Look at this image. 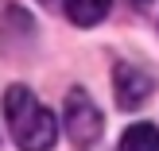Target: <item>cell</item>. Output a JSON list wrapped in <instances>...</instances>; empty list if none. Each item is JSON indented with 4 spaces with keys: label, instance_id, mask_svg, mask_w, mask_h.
<instances>
[{
    "label": "cell",
    "instance_id": "cell-3",
    "mask_svg": "<svg viewBox=\"0 0 159 151\" xmlns=\"http://www.w3.org/2000/svg\"><path fill=\"white\" fill-rule=\"evenodd\" d=\"M113 89H116V105H120L124 113H132L136 105H144V101L152 97L155 82L148 78L144 66H136V62H116L113 66Z\"/></svg>",
    "mask_w": 159,
    "mask_h": 151
},
{
    "label": "cell",
    "instance_id": "cell-6",
    "mask_svg": "<svg viewBox=\"0 0 159 151\" xmlns=\"http://www.w3.org/2000/svg\"><path fill=\"white\" fill-rule=\"evenodd\" d=\"M128 4H132V8H148L152 0H128Z\"/></svg>",
    "mask_w": 159,
    "mask_h": 151
},
{
    "label": "cell",
    "instance_id": "cell-7",
    "mask_svg": "<svg viewBox=\"0 0 159 151\" xmlns=\"http://www.w3.org/2000/svg\"><path fill=\"white\" fill-rule=\"evenodd\" d=\"M43 4H51V0H43Z\"/></svg>",
    "mask_w": 159,
    "mask_h": 151
},
{
    "label": "cell",
    "instance_id": "cell-1",
    "mask_svg": "<svg viewBox=\"0 0 159 151\" xmlns=\"http://www.w3.org/2000/svg\"><path fill=\"white\" fill-rule=\"evenodd\" d=\"M4 120L20 151H51L58 140L54 113L27 89V85H8L4 89Z\"/></svg>",
    "mask_w": 159,
    "mask_h": 151
},
{
    "label": "cell",
    "instance_id": "cell-5",
    "mask_svg": "<svg viewBox=\"0 0 159 151\" xmlns=\"http://www.w3.org/2000/svg\"><path fill=\"white\" fill-rule=\"evenodd\" d=\"M120 151H159V128L155 124H132V128H124Z\"/></svg>",
    "mask_w": 159,
    "mask_h": 151
},
{
    "label": "cell",
    "instance_id": "cell-2",
    "mask_svg": "<svg viewBox=\"0 0 159 151\" xmlns=\"http://www.w3.org/2000/svg\"><path fill=\"white\" fill-rule=\"evenodd\" d=\"M62 124H66V136L74 140L78 147H93L101 140V109L93 105V97L85 89H70L66 93V109H62Z\"/></svg>",
    "mask_w": 159,
    "mask_h": 151
},
{
    "label": "cell",
    "instance_id": "cell-4",
    "mask_svg": "<svg viewBox=\"0 0 159 151\" xmlns=\"http://www.w3.org/2000/svg\"><path fill=\"white\" fill-rule=\"evenodd\" d=\"M109 4H113V0H62L66 16L78 23V27H97V23L109 16Z\"/></svg>",
    "mask_w": 159,
    "mask_h": 151
}]
</instances>
